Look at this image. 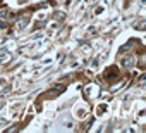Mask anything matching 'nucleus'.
Segmentation results:
<instances>
[{"label": "nucleus", "mask_w": 146, "mask_h": 133, "mask_svg": "<svg viewBox=\"0 0 146 133\" xmlns=\"http://www.w3.org/2000/svg\"><path fill=\"white\" fill-rule=\"evenodd\" d=\"M103 78H105L107 81H115V80L119 78V73H117L115 68H110L107 73H103Z\"/></svg>", "instance_id": "nucleus-1"}, {"label": "nucleus", "mask_w": 146, "mask_h": 133, "mask_svg": "<svg viewBox=\"0 0 146 133\" xmlns=\"http://www.w3.org/2000/svg\"><path fill=\"white\" fill-rule=\"evenodd\" d=\"M144 60H146L144 52H139V59H137V66H139V68H144Z\"/></svg>", "instance_id": "nucleus-2"}]
</instances>
